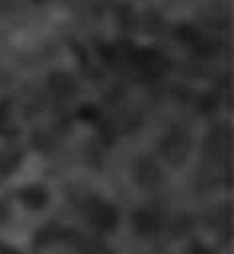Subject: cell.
Segmentation results:
<instances>
[{"label": "cell", "mask_w": 234, "mask_h": 254, "mask_svg": "<svg viewBox=\"0 0 234 254\" xmlns=\"http://www.w3.org/2000/svg\"><path fill=\"white\" fill-rule=\"evenodd\" d=\"M85 214H87V220H89L95 228H99V230H109V228H113V224H115V220H117L115 210H113L109 204H93V206H87Z\"/></svg>", "instance_id": "cell-1"}, {"label": "cell", "mask_w": 234, "mask_h": 254, "mask_svg": "<svg viewBox=\"0 0 234 254\" xmlns=\"http://www.w3.org/2000/svg\"><path fill=\"white\" fill-rule=\"evenodd\" d=\"M135 226H137V230L141 234H153V232H157L159 220H157V216L153 212L143 210V212L135 214Z\"/></svg>", "instance_id": "cell-2"}]
</instances>
